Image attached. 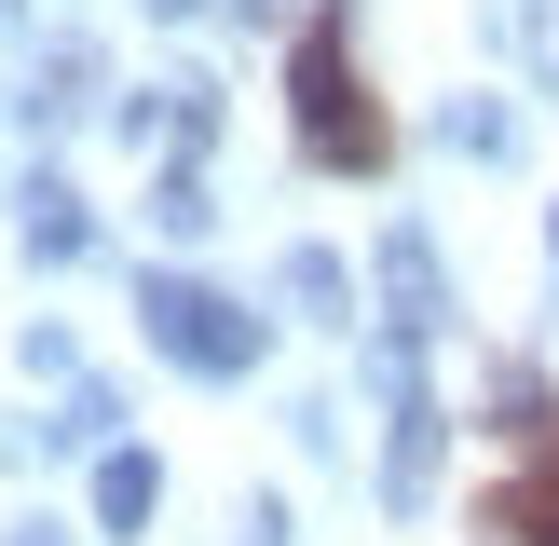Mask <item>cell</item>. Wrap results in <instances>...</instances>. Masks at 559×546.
<instances>
[{
    "label": "cell",
    "mask_w": 559,
    "mask_h": 546,
    "mask_svg": "<svg viewBox=\"0 0 559 546\" xmlns=\"http://www.w3.org/2000/svg\"><path fill=\"white\" fill-rule=\"evenodd\" d=\"M287 109H300V151H314L328 178H382L396 123H382L369 69H355V14H342V0H328V14H300V55H287Z\"/></svg>",
    "instance_id": "obj_1"
},
{
    "label": "cell",
    "mask_w": 559,
    "mask_h": 546,
    "mask_svg": "<svg viewBox=\"0 0 559 546\" xmlns=\"http://www.w3.org/2000/svg\"><path fill=\"white\" fill-rule=\"evenodd\" d=\"M136 328H151L191 382H246V369L273 355V328L246 314L233 287H205V273H151V287H136Z\"/></svg>",
    "instance_id": "obj_2"
},
{
    "label": "cell",
    "mask_w": 559,
    "mask_h": 546,
    "mask_svg": "<svg viewBox=\"0 0 559 546\" xmlns=\"http://www.w3.org/2000/svg\"><path fill=\"white\" fill-rule=\"evenodd\" d=\"M382 410H396V437H382V491H396V506H424V478H437V396H424V342H382Z\"/></svg>",
    "instance_id": "obj_3"
},
{
    "label": "cell",
    "mask_w": 559,
    "mask_h": 546,
    "mask_svg": "<svg viewBox=\"0 0 559 546\" xmlns=\"http://www.w3.org/2000/svg\"><path fill=\"white\" fill-rule=\"evenodd\" d=\"M478 519H491V533H519V546H559V410L519 437V478H491Z\"/></svg>",
    "instance_id": "obj_4"
},
{
    "label": "cell",
    "mask_w": 559,
    "mask_h": 546,
    "mask_svg": "<svg viewBox=\"0 0 559 546\" xmlns=\"http://www.w3.org/2000/svg\"><path fill=\"white\" fill-rule=\"evenodd\" d=\"M369 287H382V342H437V314H451V300H437V246L409 233V218L382 233V273H369Z\"/></svg>",
    "instance_id": "obj_5"
},
{
    "label": "cell",
    "mask_w": 559,
    "mask_h": 546,
    "mask_svg": "<svg viewBox=\"0 0 559 546\" xmlns=\"http://www.w3.org/2000/svg\"><path fill=\"white\" fill-rule=\"evenodd\" d=\"M123 136H136L151 164H191V151L218 136V82H151V96L123 109Z\"/></svg>",
    "instance_id": "obj_6"
},
{
    "label": "cell",
    "mask_w": 559,
    "mask_h": 546,
    "mask_svg": "<svg viewBox=\"0 0 559 546\" xmlns=\"http://www.w3.org/2000/svg\"><path fill=\"white\" fill-rule=\"evenodd\" d=\"M151 506H164V464L151 451H109L96 464V533H151Z\"/></svg>",
    "instance_id": "obj_7"
},
{
    "label": "cell",
    "mask_w": 559,
    "mask_h": 546,
    "mask_svg": "<svg viewBox=\"0 0 559 546\" xmlns=\"http://www.w3.org/2000/svg\"><path fill=\"white\" fill-rule=\"evenodd\" d=\"M96 246V218H82L69 178H27V260H82Z\"/></svg>",
    "instance_id": "obj_8"
},
{
    "label": "cell",
    "mask_w": 559,
    "mask_h": 546,
    "mask_svg": "<svg viewBox=\"0 0 559 546\" xmlns=\"http://www.w3.org/2000/svg\"><path fill=\"white\" fill-rule=\"evenodd\" d=\"M287 300H300L314 328H355V273L328 260V246H287Z\"/></svg>",
    "instance_id": "obj_9"
},
{
    "label": "cell",
    "mask_w": 559,
    "mask_h": 546,
    "mask_svg": "<svg viewBox=\"0 0 559 546\" xmlns=\"http://www.w3.org/2000/svg\"><path fill=\"white\" fill-rule=\"evenodd\" d=\"M491 41H506L519 69H559V0H491Z\"/></svg>",
    "instance_id": "obj_10"
},
{
    "label": "cell",
    "mask_w": 559,
    "mask_h": 546,
    "mask_svg": "<svg viewBox=\"0 0 559 546\" xmlns=\"http://www.w3.org/2000/svg\"><path fill=\"white\" fill-rule=\"evenodd\" d=\"M151 218H164V233H178V246H191V233H205V218H218V205H205V178H191V164H164V178H151Z\"/></svg>",
    "instance_id": "obj_11"
},
{
    "label": "cell",
    "mask_w": 559,
    "mask_h": 546,
    "mask_svg": "<svg viewBox=\"0 0 559 546\" xmlns=\"http://www.w3.org/2000/svg\"><path fill=\"white\" fill-rule=\"evenodd\" d=\"M151 14H205V0H151Z\"/></svg>",
    "instance_id": "obj_12"
},
{
    "label": "cell",
    "mask_w": 559,
    "mask_h": 546,
    "mask_svg": "<svg viewBox=\"0 0 559 546\" xmlns=\"http://www.w3.org/2000/svg\"><path fill=\"white\" fill-rule=\"evenodd\" d=\"M14 546H55V533H41V519H27V533H14Z\"/></svg>",
    "instance_id": "obj_13"
},
{
    "label": "cell",
    "mask_w": 559,
    "mask_h": 546,
    "mask_svg": "<svg viewBox=\"0 0 559 546\" xmlns=\"http://www.w3.org/2000/svg\"><path fill=\"white\" fill-rule=\"evenodd\" d=\"M546 246H559V218H546Z\"/></svg>",
    "instance_id": "obj_14"
}]
</instances>
